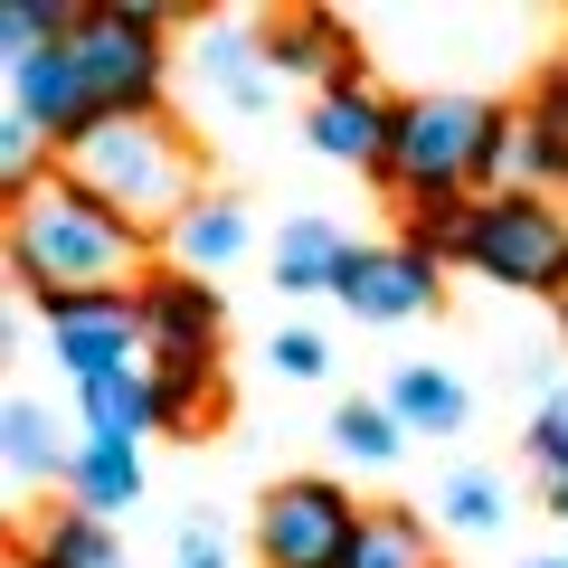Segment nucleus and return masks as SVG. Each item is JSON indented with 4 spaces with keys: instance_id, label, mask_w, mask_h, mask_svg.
I'll use <instances>...</instances> for the list:
<instances>
[{
    "instance_id": "27",
    "label": "nucleus",
    "mask_w": 568,
    "mask_h": 568,
    "mask_svg": "<svg viewBox=\"0 0 568 568\" xmlns=\"http://www.w3.org/2000/svg\"><path fill=\"white\" fill-rule=\"evenodd\" d=\"M265 361H275V379H323V369H332V342L294 323V332H275V351H265Z\"/></svg>"
},
{
    "instance_id": "23",
    "label": "nucleus",
    "mask_w": 568,
    "mask_h": 568,
    "mask_svg": "<svg viewBox=\"0 0 568 568\" xmlns=\"http://www.w3.org/2000/svg\"><path fill=\"white\" fill-rule=\"evenodd\" d=\"M521 123H530V142H540L549 190H568V58H559V67H540V85L521 95Z\"/></svg>"
},
{
    "instance_id": "11",
    "label": "nucleus",
    "mask_w": 568,
    "mask_h": 568,
    "mask_svg": "<svg viewBox=\"0 0 568 568\" xmlns=\"http://www.w3.org/2000/svg\"><path fill=\"white\" fill-rule=\"evenodd\" d=\"M256 39H265V67L275 77H323V85L361 77V48H351V29L332 10H275Z\"/></svg>"
},
{
    "instance_id": "26",
    "label": "nucleus",
    "mask_w": 568,
    "mask_h": 568,
    "mask_svg": "<svg viewBox=\"0 0 568 568\" xmlns=\"http://www.w3.org/2000/svg\"><path fill=\"white\" fill-rule=\"evenodd\" d=\"M521 455H530V474H540V484H549V511H559V521H568V388H559V398L540 407V417H530Z\"/></svg>"
},
{
    "instance_id": "13",
    "label": "nucleus",
    "mask_w": 568,
    "mask_h": 568,
    "mask_svg": "<svg viewBox=\"0 0 568 568\" xmlns=\"http://www.w3.org/2000/svg\"><path fill=\"white\" fill-rule=\"evenodd\" d=\"M200 85L227 104V114H265V95H275L265 39H246V29H209V48H200Z\"/></svg>"
},
{
    "instance_id": "3",
    "label": "nucleus",
    "mask_w": 568,
    "mask_h": 568,
    "mask_svg": "<svg viewBox=\"0 0 568 568\" xmlns=\"http://www.w3.org/2000/svg\"><path fill=\"white\" fill-rule=\"evenodd\" d=\"M493 123H503V104H484V95H417V104H398V142H388V171H379V181L398 190L407 209L474 200Z\"/></svg>"
},
{
    "instance_id": "2",
    "label": "nucleus",
    "mask_w": 568,
    "mask_h": 568,
    "mask_svg": "<svg viewBox=\"0 0 568 568\" xmlns=\"http://www.w3.org/2000/svg\"><path fill=\"white\" fill-rule=\"evenodd\" d=\"M67 181L95 190L114 219H133L142 237L152 227H181V209H200V152L171 133L162 114H104L67 142Z\"/></svg>"
},
{
    "instance_id": "5",
    "label": "nucleus",
    "mask_w": 568,
    "mask_h": 568,
    "mask_svg": "<svg viewBox=\"0 0 568 568\" xmlns=\"http://www.w3.org/2000/svg\"><path fill=\"white\" fill-rule=\"evenodd\" d=\"M465 265L503 294H549L568 304V209L549 190H511V200H484L474 209V246Z\"/></svg>"
},
{
    "instance_id": "19",
    "label": "nucleus",
    "mask_w": 568,
    "mask_h": 568,
    "mask_svg": "<svg viewBox=\"0 0 568 568\" xmlns=\"http://www.w3.org/2000/svg\"><path fill=\"white\" fill-rule=\"evenodd\" d=\"M342 568H436V530H426V511H407V503H369Z\"/></svg>"
},
{
    "instance_id": "18",
    "label": "nucleus",
    "mask_w": 568,
    "mask_h": 568,
    "mask_svg": "<svg viewBox=\"0 0 568 568\" xmlns=\"http://www.w3.org/2000/svg\"><path fill=\"white\" fill-rule=\"evenodd\" d=\"M20 568H123V540H114V521H95V511H48L39 530H29V559Z\"/></svg>"
},
{
    "instance_id": "8",
    "label": "nucleus",
    "mask_w": 568,
    "mask_h": 568,
    "mask_svg": "<svg viewBox=\"0 0 568 568\" xmlns=\"http://www.w3.org/2000/svg\"><path fill=\"white\" fill-rule=\"evenodd\" d=\"M142 304V342H152V361H219L227 342V304L209 275H181V265H152V275L133 284Z\"/></svg>"
},
{
    "instance_id": "30",
    "label": "nucleus",
    "mask_w": 568,
    "mask_h": 568,
    "mask_svg": "<svg viewBox=\"0 0 568 568\" xmlns=\"http://www.w3.org/2000/svg\"><path fill=\"white\" fill-rule=\"evenodd\" d=\"M559 323H568V304H559Z\"/></svg>"
},
{
    "instance_id": "4",
    "label": "nucleus",
    "mask_w": 568,
    "mask_h": 568,
    "mask_svg": "<svg viewBox=\"0 0 568 568\" xmlns=\"http://www.w3.org/2000/svg\"><path fill=\"white\" fill-rule=\"evenodd\" d=\"M171 10H152V0H85L77 10V39H67V58H77L85 95H95V123L104 114H162V48Z\"/></svg>"
},
{
    "instance_id": "22",
    "label": "nucleus",
    "mask_w": 568,
    "mask_h": 568,
    "mask_svg": "<svg viewBox=\"0 0 568 568\" xmlns=\"http://www.w3.org/2000/svg\"><path fill=\"white\" fill-rule=\"evenodd\" d=\"M0 446H10V484H67V465H77V455H58V426H48L39 398H10Z\"/></svg>"
},
{
    "instance_id": "7",
    "label": "nucleus",
    "mask_w": 568,
    "mask_h": 568,
    "mask_svg": "<svg viewBox=\"0 0 568 568\" xmlns=\"http://www.w3.org/2000/svg\"><path fill=\"white\" fill-rule=\"evenodd\" d=\"M48 313V342H58L67 379H104V369H142L152 342H142V304L133 294H67V304H39Z\"/></svg>"
},
{
    "instance_id": "12",
    "label": "nucleus",
    "mask_w": 568,
    "mask_h": 568,
    "mask_svg": "<svg viewBox=\"0 0 568 568\" xmlns=\"http://www.w3.org/2000/svg\"><path fill=\"white\" fill-rule=\"evenodd\" d=\"M388 407H398L407 436H465V417H474L465 379L436 369V361H398V369H388Z\"/></svg>"
},
{
    "instance_id": "15",
    "label": "nucleus",
    "mask_w": 568,
    "mask_h": 568,
    "mask_svg": "<svg viewBox=\"0 0 568 568\" xmlns=\"http://www.w3.org/2000/svg\"><path fill=\"white\" fill-rule=\"evenodd\" d=\"M342 265H351V237L332 219H284V237H275V284L284 294H332L342 284Z\"/></svg>"
},
{
    "instance_id": "29",
    "label": "nucleus",
    "mask_w": 568,
    "mask_h": 568,
    "mask_svg": "<svg viewBox=\"0 0 568 568\" xmlns=\"http://www.w3.org/2000/svg\"><path fill=\"white\" fill-rule=\"evenodd\" d=\"M530 568H568V559H530Z\"/></svg>"
},
{
    "instance_id": "17",
    "label": "nucleus",
    "mask_w": 568,
    "mask_h": 568,
    "mask_svg": "<svg viewBox=\"0 0 568 568\" xmlns=\"http://www.w3.org/2000/svg\"><path fill=\"white\" fill-rule=\"evenodd\" d=\"M237 256H246V209L237 200L181 209V227H171V265H181V275H227Z\"/></svg>"
},
{
    "instance_id": "9",
    "label": "nucleus",
    "mask_w": 568,
    "mask_h": 568,
    "mask_svg": "<svg viewBox=\"0 0 568 568\" xmlns=\"http://www.w3.org/2000/svg\"><path fill=\"white\" fill-rule=\"evenodd\" d=\"M304 133H313V152H323V162H342V171H388L398 104H388L369 77H342V85H323V95H313Z\"/></svg>"
},
{
    "instance_id": "24",
    "label": "nucleus",
    "mask_w": 568,
    "mask_h": 568,
    "mask_svg": "<svg viewBox=\"0 0 568 568\" xmlns=\"http://www.w3.org/2000/svg\"><path fill=\"white\" fill-rule=\"evenodd\" d=\"M436 530H455V540H484V530H503V474L465 465L436 484Z\"/></svg>"
},
{
    "instance_id": "1",
    "label": "nucleus",
    "mask_w": 568,
    "mask_h": 568,
    "mask_svg": "<svg viewBox=\"0 0 568 568\" xmlns=\"http://www.w3.org/2000/svg\"><path fill=\"white\" fill-rule=\"evenodd\" d=\"M142 227L114 219L95 190H77L67 171H48L39 190L10 200V275L39 294V304H67V294H123L142 265Z\"/></svg>"
},
{
    "instance_id": "25",
    "label": "nucleus",
    "mask_w": 568,
    "mask_h": 568,
    "mask_svg": "<svg viewBox=\"0 0 568 568\" xmlns=\"http://www.w3.org/2000/svg\"><path fill=\"white\" fill-rule=\"evenodd\" d=\"M474 209H484V200H426V209H407V237H398V246H417L426 265H465Z\"/></svg>"
},
{
    "instance_id": "6",
    "label": "nucleus",
    "mask_w": 568,
    "mask_h": 568,
    "mask_svg": "<svg viewBox=\"0 0 568 568\" xmlns=\"http://www.w3.org/2000/svg\"><path fill=\"white\" fill-rule=\"evenodd\" d=\"M351 540H361V503L332 474H294L256 511V559L265 568H342Z\"/></svg>"
},
{
    "instance_id": "14",
    "label": "nucleus",
    "mask_w": 568,
    "mask_h": 568,
    "mask_svg": "<svg viewBox=\"0 0 568 568\" xmlns=\"http://www.w3.org/2000/svg\"><path fill=\"white\" fill-rule=\"evenodd\" d=\"M77 407H85V436H104V446H133V436H152V426H162V407H152V361L85 379Z\"/></svg>"
},
{
    "instance_id": "21",
    "label": "nucleus",
    "mask_w": 568,
    "mask_h": 568,
    "mask_svg": "<svg viewBox=\"0 0 568 568\" xmlns=\"http://www.w3.org/2000/svg\"><path fill=\"white\" fill-rule=\"evenodd\" d=\"M332 455H342V465H398V455H407L398 407H388V398H342V407H332Z\"/></svg>"
},
{
    "instance_id": "10",
    "label": "nucleus",
    "mask_w": 568,
    "mask_h": 568,
    "mask_svg": "<svg viewBox=\"0 0 568 568\" xmlns=\"http://www.w3.org/2000/svg\"><path fill=\"white\" fill-rule=\"evenodd\" d=\"M436 275L446 265H426L417 246H351V265H342V294L361 323H417V313H436Z\"/></svg>"
},
{
    "instance_id": "28",
    "label": "nucleus",
    "mask_w": 568,
    "mask_h": 568,
    "mask_svg": "<svg viewBox=\"0 0 568 568\" xmlns=\"http://www.w3.org/2000/svg\"><path fill=\"white\" fill-rule=\"evenodd\" d=\"M171 568H227L219 530H200V521H190V530H181V559H171Z\"/></svg>"
},
{
    "instance_id": "20",
    "label": "nucleus",
    "mask_w": 568,
    "mask_h": 568,
    "mask_svg": "<svg viewBox=\"0 0 568 568\" xmlns=\"http://www.w3.org/2000/svg\"><path fill=\"white\" fill-rule=\"evenodd\" d=\"M152 407H162V426H171V436H200V426L227 407L219 361H152Z\"/></svg>"
},
{
    "instance_id": "16",
    "label": "nucleus",
    "mask_w": 568,
    "mask_h": 568,
    "mask_svg": "<svg viewBox=\"0 0 568 568\" xmlns=\"http://www.w3.org/2000/svg\"><path fill=\"white\" fill-rule=\"evenodd\" d=\"M67 503L95 511V521L133 511V503H142V455H133V446H104V436H85L77 465H67Z\"/></svg>"
}]
</instances>
